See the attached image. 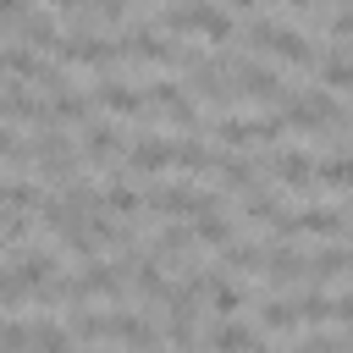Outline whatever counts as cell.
Here are the masks:
<instances>
[{"label":"cell","mask_w":353,"mask_h":353,"mask_svg":"<svg viewBox=\"0 0 353 353\" xmlns=\"http://www.w3.org/2000/svg\"><path fill=\"white\" fill-rule=\"evenodd\" d=\"M314 182L347 193V188H353V154H331V160H320V176H314Z\"/></svg>","instance_id":"cell-31"},{"label":"cell","mask_w":353,"mask_h":353,"mask_svg":"<svg viewBox=\"0 0 353 353\" xmlns=\"http://www.w3.org/2000/svg\"><path fill=\"white\" fill-rule=\"evenodd\" d=\"M292 309H298V320H303V325L331 320V298H325V287H298V292H292Z\"/></svg>","instance_id":"cell-23"},{"label":"cell","mask_w":353,"mask_h":353,"mask_svg":"<svg viewBox=\"0 0 353 353\" xmlns=\"http://www.w3.org/2000/svg\"><path fill=\"white\" fill-rule=\"evenodd\" d=\"M188 33H204L210 44H232L237 39V11H226V6H188Z\"/></svg>","instance_id":"cell-9"},{"label":"cell","mask_w":353,"mask_h":353,"mask_svg":"<svg viewBox=\"0 0 353 353\" xmlns=\"http://www.w3.org/2000/svg\"><path fill=\"white\" fill-rule=\"evenodd\" d=\"M50 121L61 127V121H83L88 127V94L83 88H61L55 99H50Z\"/></svg>","instance_id":"cell-22"},{"label":"cell","mask_w":353,"mask_h":353,"mask_svg":"<svg viewBox=\"0 0 353 353\" xmlns=\"http://www.w3.org/2000/svg\"><path fill=\"white\" fill-rule=\"evenodd\" d=\"M176 165L182 171H215V149H204V138H176Z\"/></svg>","instance_id":"cell-27"},{"label":"cell","mask_w":353,"mask_h":353,"mask_svg":"<svg viewBox=\"0 0 353 353\" xmlns=\"http://www.w3.org/2000/svg\"><path fill=\"white\" fill-rule=\"evenodd\" d=\"M94 99H99L110 116H143V110H149V94H138V88H132L127 77H116V72H105V77H99Z\"/></svg>","instance_id":"cell-7"},{"label":"cell","mask_w":353,"mask_h":353,"mask_svg":"<svg viewBox=\"0 0 353 353\" xmlns=\"http://www.w3.org/2000/svg\"><path fill=\"white\" fill-rule=\"evenodd\" d=\"M188 88H199L204 99H215L221 110H226V99L232 94H243L237 88V77H232V66H226V55H204L193 72H188Z\"/></svg>","instance_id":"cell-5"},{"label":"cell","mask_w":353,"mask_h":353,"mask_svg":"<svg viewBox=\"0 0 353 353\" xmlns=\"http://www.w3.org/2000/svg\"><path fill=\"white\" fill-rule=\"evenodd\" d=\"M127 165L132 171H143V176H154V171H165V165H176V138H160V132H143L132 149H127Z\"/></svg>","instance_id":"cell-10"},{"label":"cell","mask_w":353,"mask_h":353,"mask_svg":"<svg viewBox=\"0 0 353 353\" xmlns=\"http://www.w3.org/2000/svg\"><path fill=\"white\" fill-rule=\"evenodd\" d=\"M143 88H149V105H160L171 121H182V127H188V138H199V132H204L199 105L188 99V83H182V77H154V83H143Z\"/></svg>","instance_id":"cell-3"},{"label":"cell","mask_w":353,"mask_h":353,"mask_svg":"<svg viewBox=\"0 0 353 353\" xmlns=\"http://www.w3.org/2000/svg\"><path fill=\"white\" fill-rule=\"evenodd\" d=\"M210 309H215V320H237V309H243V287H237L232 276H221V281L210 287Z\"/></svg>","instance_id":"cell-25"},{"label":"cell","mask_w":353,"mask_h":353,"mask_svg":"<svg viewBox=\"0 0 353 353\" xmlns=\"http://www.w3.org/2000/svg\"><path fill=\"white\" fill-rule=\"evenodd\" d=\"M105 325H110L116 342H127V347H138V353H160V331H154V320L116 309V314H105Z\"/></svg>","instance_id":"cell-11"},{"label":"cell","mask_w":353,"mask_h":353,"mask_svg":"<svg viewBox=\"0 0 353 353\" xmlns=\"http://www.w3.org/2000/svg\"><path fill=\"white\" fill-rule=\"evenodd\" d=\"M188 243H193V226H176V221H165V226L154 232V259L165 265V259H176Z\"/></svg>","instance_id":"cell-24"},{"label":"cell","mask_w":353,"mask_h":353,"mask_svg":"<svg viewBox=\"0 0 353 353\" xmlns=\"http://www.w3.org/2000/svg\"><path fill=\"white\" fill-rule=\"evenodd\" d=\"M193 243H210V248H221V254H226V248L237 243V226H232V215H226V210H210V215H199V221H193Z\"/></svg>","instance_id":"cell-19"},{"label":"cell","mask_w":353,"mask_h":353,"mask_svg":"<svg viewBox=\"0 0 353 353\" xmlns=\"http://www.w3.org/2000/svg\"><path fill=\"white\" fill-rule=\"evenodd\" d=\"M22 17H28V6H6V0H0V44H6V33L17 39V28H22Z\"/></svg>","instance_id":"cell-33"},{"label":"cell","mask_w":353,"mask_h":353,"mask_svg":"<svg viewBox=\"0 0 353 353\" xmlns=\"http://www.w3.org/2000/svg\"><path fill=\"white\" fill-rule=\"evenodd\" d=\"M226 66H232V77H237V88H243V94H254V99H276V105H281L287 83H281V72H276L270 61H254V55H226Z\"/></svg>","instance_id":"cell-4"},{"label":"cell","mask_w":353,"mask_h":353,"mask_svg":"<svg viewBox=\"0 0 353 353\" xmlns=\"http://www.w3.org/2000/svg\"><path fill=\"white\" fill-rule=\"evenodd\" d=\"M66 331H72L77 342H105V336H110V325H105V314H88V309H72V320H66Z\"/></svg>","instance_id":"cell-30"},{"label":"cell","mask_w":353,"mask_h":353,"mask_svg":"<svg viewBox=\"0 0 353 353\" xmlns=\"http://www.w3.org/2000/svg\"><path fill=\"white\" fill-rule=\"evenodd\" d=\"M143 204L154 210V215H165V221H199V215H210V210H226L221 204V193H204V188H188V182H154L149 193H143Z\"/></svg>","instance_id":"cell-1"},{"label":"cell","mask_w":353,"mask_h":353,"mask_svg":"<svg viewBox=\"0 0 353 353\" xmlns=\"http://www.w3.org/2000/svg\"><path fill=\"white\" fill-rule=\"evenodd\" d=\"M287 353H342V342L336 336H325V331H309L303 342H292Z\"/></svg>","instance_id":"cell-32"},{"label":"cell","mask_w":353,"mask_h":353,"mask_svg":"<svg viewBox=\"0 0 353 353\" xmlns=\"http://www.w3.org/2000/svg\"><path fill=\"white\" fill-rule=\"evenodd\" d=\"M55 270H61V254H55V248H22V254L11 259V276H17L28 292L50 287V281H55Z\"/></svg>","instance_id":"cell-8"},{"label":"cell","mask_w":353,"mask_h":353,"mask_svg":"<svg viewBox=\"0 0 353 353\" xmlns=\"http://www.w3.org/2000/svg\"><path fill=\"white\" fill-rule=\"evenodd\" d=\"M77 154H83L88 165H110V160L121 154V132H116L110 121H88V127H83V143H77Z\"/></svg>","instance_id":"cell-12"},{"label":"cell","mask_w":353,"mask_h":353,"mask_svg":"<svg viewBox=\"0 0 353 353\" xmlns=\"http://www.w3.org/2000/svg\"><path fill=\"white\" fill-rule=\"evenodd\" d=\"M33 353H77V347H72V331H66V325L39 320V325H33Z\"/></svg>","instance_id":"cell-26"},{"label":"cell","mask_w":353,"mask_h":353,"mask_svg":"<svg viewBox=\"0 0 353 353\" xmlns=\"http://www.w3.org/2000/svg\"><path fill=\"white\" fill-rule=\"evenodd\" d=\"M204 347H210V353H254L259 336H254V325H243V320H215L210 336H204Z\"/></svg>","instance_id":"cell-16"},{"label":"cell","mask_w":353,"mask_h":353,"mask_svg":"<svg viewBox=\"0 0 353 353\" xmlns=\"http://www.w3.org/2000/svg\"><path fill=\"white\" fill-rule=\"evenodd\" d=\"M265 281L270 287H309V254L292 243H265Z\"/></svg>","instance_id":"cell-6"},{"label":"cell","mask_w":353,"mask_h":353,"mask_svg":"<svg viewBox=\"0 0 353 353\" xmlns=\"http://www.w3.org/2000/svg\"><path fill=\"white\" fill-rule=\"evenodd\" d=\"M215 171H221V182H226V188H237V193H254V188H259V160H254V154L215 149Z\"/></svg>","instance_id":"cell-13"},{"label":"cell","mask_w":353,"mask_h":353,"mask_svg":"<svg viewBox=\"0 0 353 353\" xmlns=\"http://www.w3.org/2000/svg\"><path fill=\"white\" fill-rule=\"evenodd\" d=\"M331 320H342V325L353 331V287H347L342 298H331Z\"/></svg>","instance_id":"cell-34"},{"label":"cell","mask_w":353,"mask_h":353,"mask_svg":"<svg viewBox=\"0 0 353 353\" xmlns=\"http://www.w3.org/2000/svg\"><path fill=\"white\" fill-rule=\"evenodd\" d=\"M0 204H6L11 215H28V210H39V204H44V188H39V182H22V176H11V182L0 188Z\"/></svg>","instance_id":"cell-20"},{"label":"cell","mask_w":353,"mask_h":353,"mask_svg":"<svg viewBox=\"0 0 353 353\" xmlns=\"http://www.w3.org/2000/svg\"><path fill=\"white\" fill-rule=\"evenodd\" d=\"M259 325H265V331H292V325H298L292 298H265V303H259Z\"/></svg>","instance_id":"cell-28"},{"label":"cell","mask_w":353,"mask_h":353,"mask_svg":"<svg viewBox=\"0 0 353 353\" xmlns=\"http://www.w3.org/2000/svg\"><path fill=\"white\" fill-rule=\"evenodd\" d=\"M105 210H110V215H138V210H143V193H138L132 182H110V188H105Z\"/></svg>","instance_id":"cell-29"},{"label":"cell","mask_w":353,"mask_h":353,"mask_svg":"<svg viewBox=\"0 0 353 353\" xmlns=\"http://www.w3.org/2000/svg\"><path fill=\"white\" fill-rule=\"evenodd\" d=\"M0 61H6V72H11L17 83H39V72H44V55L28 50V44H17V39L0 44Z\"/></svg>","instance_id":"cell-18"},{"label":"cell","mask_w":353,"mask_h":353,"mask_svg":"<svg viewBox=\"0 0 353 353\" xmlns=\"http://www.w3.org/2000/svg\"><path fill=\"white\" fill-rule=\"evenodd\" d=\"M215 132H221V143L226 149H248V143H276L281 132H287V116L281 110H259V116H237V110H221L215 116Z\"/></svg>","instance_id":"cell-2"},{"label":"cell","mask_w":353,"mask_h":353,"mask_svg":"<svg viewBox=\"0 0 353 353\" xmlns=\"http://www.w3.org/2000/svg\"><path fill=\"white\" fill-rule=\"evenodd\" d=\"M270 171L281 176V188H309V182L320 176V160H314L309 149H276Z\"/></svg>","instance_id":"cell-14"},{"label":"cell","mask_w":353,"mask_h":353,"mask_svg":"<svg viewBox=\"0 0 353 353\" xmlns=\"http://www.w3.org/2000/svg\"><path fill=\"white\" fill-rule=\"evenodd\" d=\"M320 88H331V94H342V88H353V50H342V44H331L325 39V50H320Z\"/></svg>","instance_id":"cell-17"},{"label":"cell","mask_w":353,"mask_h":353,"mask_svg":"<svg viewBox=\"0 0 353 353\" xmlns=\"http://www.w3.org/2000/svg\"><path fill=\"white\" fill-rule=\"evenodd\" d=\"M243 215H248V221H259V226H265V221L276 226V221L287 215V204H281V193H270V188H254V193H243Z\"/></svg>","instance_id":"cell-21"},{"label":"cell","mask_w":353,"mask_h":353,"mask_svg":"<svg viewBox=\"0 0 353 353\" xmlns=\"http://www.w3.org/2000/svg\"><path fill=\"white\" fill-rule=\"evenodd\" d=\"M336 276H353V248L347 243H325L314 259H309V287H325Z\"/></svg>","instance_id":"cell-15"}]
</instances>
